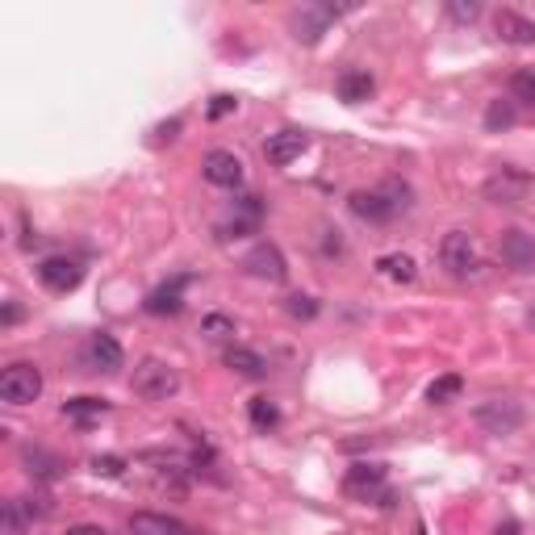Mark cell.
<instances>
[{"label": "cell", "instance_id": "obj_1", "mask_svg": "<svg viewBox=\"0 0 535 535\" xmlns=\"http://www.w3.org/2000/svg\"><path fill=\"white\" fill-rule=\"evenodd\" d=\"M347 205H351V214L364 218V222H389V218H397L402 209H410V189L402 184V180H385L381 189L351 193Z\"/></svg>", "mask_w": 535, "mask_h": 535}, {"label": "cell", "instance_id": "obj_2", "mask_svg": "<svg viewBox=\"0 0 535 535\" xmlns=\"http://www.w3.org/2000/svg\"><path fill=\"white\" fill-rule=\"evenodd\" d=\"M130 385H134V393L147 397V402H168V397H176L180 389V372L168 364V360H142V364H134V377H130Z\"/></svg>", "mask_w": 535, "mask_h": 535}, {"label": "cell", "instance_id": "obj_3", "mask_svg": "<svg viewBox=\"0 0 535 535\" xmlns=\"http://www.w3.org/2000/svg\"><path fill=\"white\" fill-rule=\"evenodd\" d=\"M38 393H42L38 364L17 360V364H9L5 372H0V397H5L9 406H30V402H38Z\"/></svg>", "mask_w": 535, "mask_h": 535}, {"label": "cell", "instance_id": "obj_4", "mask_svg": "<svg viewBox=\"0 0 535 535\" xmlns=\"http://www.w3.org/2000/svg\"><path fill=\"white\" fill-rule=\"evenodd\" d=\"M439 264H444L456 280L477 277L481 259H477V243H473V235H468V230H447L444 243H439Z\"/></svg>", "mask_w": 535, "mask_h": 535}, {"label": "cell", "instance_id": "obj_5", "mask_svg": "<svg viewBox=\"0 0 535 535\" xmlns=\"http://www.w3.org/2000/svg\"><path fill=\"white\" fill-rule=\"evenodd\" d=\"M531 189H535V180H531V172H523V168H498L494 176L486 180V201H494V205H523L527 197H531Z\"/></svg>", "mask_w": 535, "mask_h": 535}, {"label": "cell", "instance_id": "obj_6", "mask_svg": "<svg viewBox=\"0 0 535 535\" xmlns=\"http://www.w3.org/2000/svg\"><path fill=\"white\" fill-rule=\"evenodd\" d=\"M473 418H477V426H486L489 435H515L527 414L515 397H489V402H481L473 410Z\"/></svg>", "mask_w": 535, "mask_h": 535}, {"label": "cell", "instance_id": "obj_7", "mask_svg": "<svg viewBox=\"0 0 535 535\" xmlns=\"http://www.w3.org/2000/svg\"><path fill=\"white\" fill-rule=\"evenodd\" d=\"M347 498H360V502H372L381 498V506H389V489H385V465H351L343 477Z\"/></svg>", "mask_w": 535, "mask_h": 535}, {"label": "cell", "instance_id": "obj_8", "mask_svg": "<svg viewBox=\"0 0 535 535\" xmlns=\"http://www.w3.org/2000/svg\"><path fill=\"white\" fill-rule=\"evenodd\" d=\"M243 268H247V277L268 280V285H285V277H288V264H285L277 243H256V247L243 256Z\"/></svg>", "mask_w": 535, "mask_h": 535}, {"label": "cell", "instance_id": "obj_9", "mask_svg": "<svg viewBox=\"0 0 535 535\" xmlns=\"http://www.w3.org/2000/svg\"><path fill=\"white\" fill-rule=\"evenodd\" d=\"M201 176L214 184V189H238L243 184V159L235 151H209L201 159Z\"/></svg>", "mask_w": 535, "mask_h": 535}, {"label": "cell", "instance_id": "obj_10", "mask_svg": "<svg viewBox=\"0 0 535 535\" xmlns=\"http://www.w3.org/2000/svg\"><path fill=\"white\" fill-rule=\"evenodd\" d=\"M38 280L50 288V293H71V288L84 280V268L68 256H47L38 264Z\"/></svg>", "mask_w": 535, "mask_h": 535}, {"label": "cell", "instance_id": "obj_11", "mask_svg": "<svg viewBox=\"0 0 535 535\" xmlns=\"http://www.w3.org/2000/svg\"><path fill=\"white\" fill-rule=\"evenodd\" d=\"M498 256H502L506 268H515V272H535V238L527 230H502Z\"/></svg>", "mask_w": 535, "mask_h": 535}, {"label": "cell", "instance_id": "obj_12", "mask_svg": "<svg viewBox=\"0 0 535 535\" xmlns=\"http://www.w3.org/2000/svg\"><path fill=\"white\" fill-rule=\"evenodd\" d=\"M259 218H264V205H259V197H238L235 205H230V218L218 222V235H222V238L256 235V230H259Z\"/></svg>", "mask_w": 535, "mask_h": 535}, {"label": "cell", "instance_id": "obj_13", "mask_svg": "<svg viewBox=\"0 0 535 535\" xmlns=\"http://www.w3.org/2000/svg\"><path fill=\"white\" fill-rule=\"evenodd\" d=\"M494 34L506 47H531L535 42V21L523 17L519 9H498L494 13Z\"/></svg>", "mask_w": 535, "mask_h": 535}, {"label": "cell", "instance_id": "obj_14", "mask_svg": "<svg viewBox=\"0 0 535 535\" xmlns=\"http://www.w3.org/2000/svg\"><path fill=\"white\" fill-rule=\"evenodd\" d=\"M309 147V139L301 134V130H280V134H272V139L264 142V155L272 168H288L293 159H301V151Z\"/></svg>", "mask_w": 535, "mask_h": 535}, {"label": "cell", "instance_id": "obj_15", "mask_svg": "<svg viewBox=\"0 0 535 535\" xmlns=\"http://www.w3.org/2000/svg\"><path fill=\"white\" fill-rule=\"evenodd\" d=\"M121 360H126V351H121V343L110 330H100V335L89 339V364L97 368V372H118Z\"/></svg>", "mask_w": 535, "mask_h": 535}, {"label": "cell", "instance_id": "obj_16", "mask_svg": "<svg viewBox=\"0 0 535 535\" xmlns=\"http://www.w3.org/2000/svg\"><path fill=\"white\" fill-rule=\"evenodd\" d=\"M184 285H189V277H176V280H168V285H159L155 293H147V301H142V309L147 314H180L184 309Z\"/></svg>", "mask_w": 535, "mask_h": 535}, {"label": "cell", "instance_id": "obj_17", "mask_svg": "<svg viewBox=\"0 0 535 535\" xmlns=\"http://www.w3.org/2000/svg\"><path fill=\"white\" fill-rule=\"evenodd\" d=\"M130 531L134 535H184L189 527L172 515H155V510H134L130 515Z\"/></svg>", "mask_w": 535, "mask_h": 535}, {"label": "cell", "instance_id": "obj_18", "mask_svg": "<svg viewBox=\"0 0 535 535\" xmlns=\"http://www.w3.org/2000/svg\"><path fill=\"white\" fill-rule=\"evenodd\" d=\"M372 76L368 71H360V68H347L343 76L335 79V92H339V100H347V105H364L368 97H372Z\"/></svg>", "mask_w": 535, "mask_h": 535}, {"label": "cell", "instance_id": "obj_19", "mask_svg": "<svg viewBox=\"0 0 535 535\" xmlns=\"http://www.w3.org/2000/svg\"><path fill=\"white\" fill-rule=\"evenodd\" d=\"M377 272L389 280H397V285H410V280L418 277V264L406 256V251H389V256L377 259Z\"/></svg>", "mask_w": 535, "mask_h": 535}, {"label": "cell", "instance_id": "obj_20", "mask_svg": "<svg viewBox=\"0 0 535 535\" xmlns=\"http://www.w3.org/2000/svg\"><path fill=\"white\" fill-rule=\"evenodd\" d=\"M226 368H235L238 377H264L268 372V360L259 356V351H251V347H230L226 351Z\"/></svg>", "mask_w": 535, "mask_h": 535}, {"label": "cell", "instance_id": "obj_21", "mask_svg": "<svg viewBox=\"0 0 535 535\" xmlns=\"http://www.w3.org/2000/svg\"><path fill=\"white\" fill-rule=\"evenodd\" d=\"M460 393H465V377H460V372H444V377H435L426 385V402H431V406H447V402H456Z\"/></svg>", "mask_w": 535, "mask_h": 535}, {"label": "cell", "instance_id": "obj_22", "mask_svg": "<svg viewBox=\"0 0 535 535\" xmlns=\"http://www.w3.org/2000/svg\"><path fill=\"white\" fill-rule=\"evenodd\" d=\"M26 465H30L34 481H59L63 477L59 456H50V452H42V447H26Z\"/></svg>", "mask_w": 535, "mask_h": 535}, {"label": "cell", "instance_id": "obj_23", "mask_svg": "<svg viewBox=\"0 0 535 535\" xmlns=\"http://www.w3.org/2000/svg\"><path fill=\"white\" fill-rule=\"evenodd\" d=\"M105 402L100 397H71V402H63V418H71V423H92V418L105 414Z\"/></svg>", "mask_w": 535, "mask_h": 535}, {"label": "cell", "instance_id": "obj_24", "mask_svg": "<svg viewBox=\"0 0 535 535\" xmlns=\"http://www.w3.org/2000/svg\"><path fill=\"white\" fill-rule=\"evenodd\" d=\"M247 418H251V426H256V431H272V426L280 423V410H277V402H272V397H251V402H247Z\"/></svg>", "mask_w": 535, "mask_h": 535}, {"label": "cell", "instance_id": "obj_25", "mask_svg": "<svg viewBox=\"0 0 535 535\" xmlns=\"http://www.w3.org/2000/svg\"><path fill=\"white\" fill-rule=\"evenodd\" d=\"M515 118H519V113H515V100H502V97H498V100H489V110H486V130H489V134H498V130H510V126H515Z\"/></svg>", "mask_w": 535, "mask_h": 535}, {"label": "cell", "instance_id": "obj_26", "mask_svg": "<svg viewBox=\"0 0 535 535\" xmlns=\"http://www.w3.org/2000/svg\"><path fill=\"white\" fill-rule=\"evenodd\" d=\"M510 100L535 110V68H519L515 76H510Z\"/></svg>", "mask_w": 535, "mask_h": 535}, {"label": "cell", "instance_id": "obj_27", "mask_svg": "<svg viewBox=\"0 0 535 535\" xmlns=\"http://www.w3.org/2000/svg\"><path fill=\"white\" fill-rule=\"evenodd\" d=\"M201 335H205V339H226V335H235V318H226V314H205V318H201Z\"/></svg>", "mask_w": 535, "mask_h": 535}, {"label": "cell", "instance_id": "obj_28", "mask_svg": "<svg viewBox=\"0 0 535 535\" xmlns=\"http://www.w3.org/2000/svg\"><path fill=\"white\" fill-rule=\"evenodd\" d=\"M285 309H288V318H301V322H309V318L318 314V301L306 298V293H293V298L285 301Z\"/></svg>", "mask_w": 535, "mask_h": 535}, {"label": "cell", "instance_id": "obj_29", "mask_svg": "<svg viewBox=\"0 0 535 535\" xmlns=\"http://www.w3.org/2000/svg\"><path fill=\"white\" fill-rule=\"evenodd\" d=\"M235 110H238V97H230V92H218V97H209L205 118L218 121V118H226V113H235Z\"/></svg>", "mask_w": 535, "mask_h": 535}, {"label": "cell", "instance_id": "obj_30", "mask_svg": "<svg viewBox=\"0 0 535 535\" xmlns=\"http://www.w3.org/2000/svg\"><path fill=\"white\" fill-rule=\"evenodd\" d=\"M92 473H100V477H121V473H126V460H118V456H97V460H92Z\"/></svg>", "mask_w": 535, "mask_h": 535}, {"label": "cell", "instance_id": "obj_31", "mask_svg": "<svg viewBox=\"0 0 535 535\" xmlns=\"http://www.w3.org/2000/svg\"><path fill=\"white\" fill-rule=\"evenodd\" d=\"M447 13H452L456 21H477V17H481V5H477V0H468V5H465V0H452V5H447Z\"/></svg>", "mask_w": 535, "mask_h": 535}, {"label": "cell", "instance_id": "obj_32", "mask_svg": "<svg viewBox=\"0 0 535 535\" xmlns=\"http://www.w3.org/2000/svg\"><path fill=\"white\" fill-rule=\"evenodd\" d=\"M180 126H184V121H180V118L163 121V126H155V139H159V142H163V139H176V134H180Z\"/></svg>", "mask_w": 535, "mask_h": 535}, {"label": "cell", "instance_id": "obj_33", "mask_svg": "<svg viewBox=\"0 0 535 535\" xmlns=\"http://www.w3.org/2000/svg\"><path fill=\"white\" fill-rule=\"evenodd\" d=\"M68 535H110V531L97 523H76V527H68Z\"/></svg>", "mask_w": 535, "mask_h": 535}, {"label": "cell", "instance_id": "obj_34", "mask_svg": "<svg viewBox=\"0 0 535 535\" xmlns=\"http://www.w3.org/2000/svg\"><path fill=\"white\" fill-rule=\"evenodd\" d=\"M17 318H21V306H13V301H9V306H5V327H13Z\"/></svg>", "mask_w": 535, "mask_h": 535}, {"label": "cell", "instance_id": "obj_35", "mask_svg": "<svg viewBox=\"0 0 535 535\" xmlns=\"http://www.w3.org/2000/svg\"><path fill=\"white\" fill-rule=\"evenodd\" d=\"M498 535H519V527H515V523H506V527H498Z\"/></svg>", "mask_w": 535, "mask_h": 535}, {"label": "cell", "instance_id": "obj_36", "mask_svg": "<svg viewBox=\"0 0 535 535\" xmlns=\"http://www.w3.org/2000/svg\"><path fill=\"white\" fill-rule=\"evenodd\" d=\"M527 322H531V330H535V309H531V318H527Z\"/></svg>", "mask_w": 535, "mask_h": 535}, {"label": "cell", "instance_id": "obj_37", "mask_svg": "<svg viewBox=\"0 0 535 535\" xmlns=\"http://www.w3.org/2000/svg\"><path fill=\"white\" fill-rule=\"evenodd\" d=\"M418 535H426V531H423V527H418Z\"/></svg>", "mask_w": 535, "mask_h": 535}]
</instances>
